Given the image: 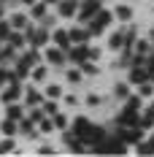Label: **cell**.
Here are the masks:
<instances>
[{
	"instance_id": "obj_1",
	"label": "cell",
	"mask_w": 154,
	"mask_h": 157,
	"mask_svg": "<svg viewBox=\"0 0 154 157\" xmlns=\"http://www.w3.org/2000/svg\"><path fill=\"white\" fill-rule=\"evenodd\" d=\"M73 136H76L81 144H92V149H97L103 138H106V133H103V127L92 125L87 117H76L73 119Z\"/></svg>"
},
{
	"instance_id": "obj_2",
	"label": "cell",
	"mask_w": 154,
	"mask_h": 157,
	"mask_svg": "<svg viewBox=\"0 0 154 157\" xmlns=\"http://www.w3.org/2000/svg\"><path fill=\"white\" fill-rule=\"evenodd\" d=\"M111 19H114V14H111V11H106V8H100V11H97V14L87 22V27H89V33H92V35H100V33L111 25Z\"/></svg>"
},
{
	"instance_id": "obj_3",
	"label": "cell",
	"mask_w": 154,
	"mask_h": 157,
	"mask_svg": "<svg viewBox=\"0 0 154 157\" xmlns=\"http://www.w3.org/2000/svg\"><path fill=\"white\" fill-rule=\"evenodd\" d=\"M24 35H27V41H30V46L35 49H41V46H46L49 44V30L46 27H24Z\"/></svg>"
},
{
	"instance_id": "obj_4",
	"label": "cell",
	"mask_w": 154,
	"mask_h": 157,
	"mask_svg": "<svg viewBox=\"0 0 154 157\" xmlns=\"http://www.w3.org/2000/svg\"><path fill=\"white\" fill-rule=\"evenodd\" d=\"M97 11H100V0H84V3L78 6L76 14H78V19H81V22H89Z\"/></svg>"
},
{
	"instance_id": "obj_5",
	"label": "cell",
	"mask_w": 154,
	"mask_h": 157,
	"mask_svg": "<svg viewBox=\"0 0 154 157\" xmlns=\"http://www.w3.org/2000/svg\"><path fill=\"white\" fill-rule=\"evenodd\" d=\"M68 57H70V63L81 65L84 60H89V46L87 44H73V46L68 49Z\"/></svg>"
},
{
	"instance_id": "obj_6",
	"label": "cell",
	"mask_w": 154,
	"mask_h": 157,
	"mask_svg": "<svg viewBox=\"0 0 154 157\" xmlns=\"http://www.w3.org/2000/svg\"><path fill=\"white\" fill-rule=\"evenodd\" d=\"M119 138H122L124 144H138L141 138H143V130H141V127H122V130H119Z\"/></svg>"
},
{
	"instance_id": "obj_7",
	"label": "cell",
	"mask_w": 154,
	"mask_h": 157,
	"mask_svg": "<svg viewBox=\"0 0 154 157\" xmlns=\"http://www.w3.org/2000/svg\"><path fill=\"white\" fill-rule=\"evenodd\" d=\"M68 35H70V44H87L92 38L89 27H73V30H68Z\"/></svg>"
},
{
	"instance_id": "obj_8",
	"label": "cell",
	"mask_w": 154,
	"mask_h": 157,
	"mask_svg": "<svg viewBox=\"0 0 154 157\" xmlns=\"http://www.w3.org/2000/svg\"><path fill=\"white\" fill-rule=\"evenodd\" d=\"M49 38L54 41V46L65 49V52H68V49L73 46V44H70V35H68V30H54V33H51V35H49Z\"/></svg>"
},
{
	"instance_id": "obj_9",
	"label": "cell",
	"mask_w": 154,
	"mask_h": 157,
	"mask_svg": "<svg viewBox=\"0 0 154 157\" xmlns=\"http://www.w3.org/2000/svg\"><path fill=\"white\" fill-rule=\"evenodd\" d=\"M46 60L51 65H62L65 60H68V52L60 49V46H51V49H46Z\"/></svg>"
},
{
	"instance_id": "obj_10",
	"label": "cell",
	"mask_w": 154,
	"mask_h": 157,
	"mask_svg": "<svg viewBox=\"0 0 154 157\" xmlns=\"http://www.w3.org/2000/svg\"><path fill=\"white\" fill-rule=\"evenodd\" d=\"M57 8H60V16H76L78 0H57Z\"/></svg>"
},
{
	"instance_id": "obj_11",
	"label": "cell",
	"mask_w": 154,
	"mask_h": 157,
	"mask_svg": "<svg viewBox=\"0 0 154 157\" xmlns=\"http://www.w3.org/2000/svg\"><path fill=\"white\" fill-rule=\"evenodd\" d=\"M130 81H133V84H143V81H149V71H146L143 65H133V71H130Z\"/></svg>"
},
{
	"instance_id": "obj_12",
	"label": "cell",
	"mask_w": 154,
	"mask_h": 157,
	"mask_svg": "<svg viewBox=\"0 0 154 157\" xmlns=\"http://www.w3.org/2000/svg\"><path fill=\"white\" fill-rule=\"evenodd\" d=\"M19 95H22V87H19V81H8V90L3 92V103H14Z\"/></svg>"
},
{
	"instance_id": "obj_13",
	"label": "cell",
	"mask_w": 154,
	"mask_h": 157,
	"mask_svg": "<svg viewBox=\"0 0 154 157\" xmlns=\"http://www.w3.org/2000/svg\"><path fill=\"white\" fill-rule=\"evenodd\" d=\"M138 127H141V130H152V127H154V111L152 109H146V111H141V114H138Z\"/></svg>"
},
{
	"instance_id": "obj_14",
	"label": "cell",
	"mask_w": 154,
	"mask_h": 157,
	"mask_svg": "<svg viewBox=\"0 0 154 157\" xmlns=\"http://www.w3.org/2000/svg\"><path fill=\"white\" fill-rule=\"evenodd\" d=\"M46 0H41V3H38V0H35V3H32L30 6V16L32 19H43V16H46Z\"/></svg>"
},
{
	"instance_id": "obj_15",
	"label": "cell",
	"mask_w": 154,
	"mask_h": 157,
	"mask_svg": "<svg viewBox=\"0 0 154 157\" xmlns=\"http://www.w3.org/2000/svg\"><path fill=\"white\" fill-rule=\"evenodd\" d=\"M24 103H27V106H41V103H43V95L38 92V90H27V92H24Z\"/></svg>"
},
{
	"instance_id": "obj_16",
	"label": "cell",
	"mask_w": 154,
	"mask_h": 157,
	"mask_svg": "<svg viewBox=\"0 0 154 157\" xmlns=\"http://www.w3.org/2000/svg\"><path fill=\"white\" fill-rule=\"evenodd\" d=\"M8 25H11V30H24V27H27L30 22H27V16H24V14H14Z\"/></svg>"
},
{
	"instance_id": "obj_17",
	"label": "cell",
	"mask_w": 154,
	"mask_h": 157,
	"mask_svg": "<svg viewBox=\"0 0 154 157\" xmlns=\"http://www.w3.org/2000/svg\"><path fill=\"white\" fill-rule=\"evenodd\" d=\"M114 16H116V19H122V22H130V19H133V8H130V6H116V11H114Z\"/></svg>"
},
{
	"instance_id": "obj_18",
	"label": "cell",
	"mask_w": 154,
	"mask_h": 157,
	"mask_svg": "<svg viewBox=\"0 0 154 157\" xmlns=\"http://www.w3.org/2000/svg\"><path fill=\"white\" fill-rule=\"evenodd\" d=\"M138 155H154V136L146 138V141H143V138L138 141Z\"/></svg>"
},
{
	"instance_id": "obj_19",
	"label": "cell",
	"mask_w": 154,
	"mask_h": 157,
	"mask_svg": "<svg viewBox=\"0 0 154 157\" xmlns=\"http://www.w3.org/2000/svg\"><path fill=\"white\" fill-rule=\"evenodd\" d=\"M0 130H3V136H16L19 125H16V119H8V117H6V122L0 125Z\"/></svg>"
},
{
	"instance_id": "obj_20",
	"label": "cell",
	"mask_w": 154,
	"mask_h": 157,
	"mask_svg": "<svg viewBox=\"0 0 154 157\" xmlns=\"http://www.w3.org/2000/svg\"><path fill=\"white\" fill-rule=\"evenodd\" d=\"M46 73H49V71L43 68V65H32V68H30V78H32V81H43Z\"/></svg>"
},
{
	"instance_id": "obj_21",
	"label": "cell",
	"mask_w": 154,
	"mask_h": 157,
	"mask_svg": "<svg viewBox=\"0 0 154 157\" xmlns=\"http://www.w3.org/2000/svg\"><path fill=\"white\" fill-rule=\"evenodd\" d=\"M24 41H27V38H24V35H22L19 30H14L11 35H8V44H11L14 49H22V46H24Z\"/></svg>"
},
{
	"instance_id": "obj_22",
	"label": "cell",
	"mask_w": 154,
	"mask_h": 157,
	"mask_svg": "<svg viewBox=\"0 0 154 157\" xmlns=\"http://www.w3.org/2000/svg\"><path fill=\"white\" fill-rule=\"evenodd\" d=\"M108 46H111V49H124V30L114 33V35H111V41H108Z\"/></svg>"
},
{
	"instance_id": "obj_23",
	"label": "cell",
	"mask_w": 154,
	"mask_h": 157,
	"mask_svg": "<svg viewBox=\"0 0 154 157\" xmlns=\"http://www.w3.org/2000/svg\"><path fill=\"white\" fill-rule=\"evenodd\" d=\"M6 106H8V109H6V117L19 122V119H22V106H14V103H6Z\"/></svg>"
},
{
	"instance_id": "obj_24",
	"label": "cell",
	"mask_w": 154,
	"mask_h": 157,
	"mask_svg": "<svg viewBox=\"0 0 154 157\" xmlns=\"http://www.w3.org/2000/svg\"><path fill=\"white\" fill-rule=\"evenodd\" d=\"M51 122H54V130H68V117H65V114H60V111L51 117Z\"/></svg>"
},
{
	"instance_id": "obj_25",
	"label": "cell",
	"mask_w": 154,
	"mask_h": 157,
	"mask_svg": "<svg viewBox=\"0 0 154 157\" xmlns=\"http://www.w3.org/2000/svg\"><path fill=\"white\" fill-rule=\"evenodd\" d=\"M41 111H43L46 117H54V114H57V100H51V98L43 100V103H41Z\"/></svg>"
},
{
	"instance_id": "obj_26",
	"label": "cell",
	"mask_w": 154,
	"mask_h": 157,
	"mask_svg": "<svg viewBox=\"0 0 154 157\" xmlns=\"http://www.w3.org/2000/svg\"><path fill=\"white\" fill-rule=\"evenodd\" d=\"M14 149H16V144H14L11 136H6V138L0 141V155H8V152H14Z\"/></svg>"
},
{
	"instance_id": "obj_27",
	"label": "cell",
	"mask_w": 154,
	"mask_h": 157,
	"mask_svg": "<svg viewBox=\"0 0 154 157\" xmlns=\"http://www.w3.org/2000/svg\"><path fill=\"white\" fill-rule=\"evenodd\" d=\"M35 125H38V130H41V133H51V130H54V122H51L49 117H41Z\"/></svg>"
},
{
	"instance_id": "obj_28",
	"label": "cell",
	"mask_w": 154,
	"mask_h": 157,
	"mask_svg": "<svg viewBox=\"0 0 154 157\" xmlns=\"http://www.w3.org/2000/svg\"><path fill=\"white\" fill-rule=\"evenodd\" d=\"M138 87H141V98L154 95V84H152V81H143V84H138Z\"/></svg>"
},
{
	"instance_id": "obj_29",
	"label": "cell",
	"mask_w": 154,
	"mask_h": 157,
	"mask_svg": "<svg viewBox=\"0 0 154 157\" xmlns=\"http://www.w3.org/2000/svg\"><path fill=\"white\" fill-rule=\"evenodd\" d=\"M152 46H149V41H135V54H149Z\"/></svg>"
},
{
	"instance_id": "obj_30",
	"label": "cell",
	"mask_w": 154,
	"mask_h": 157,
	"mask_svg": "<svg viewBox=\"0 0 154 157\" xmlns=\"http://www.w3.org/2000/svg\"><path fill=\"white\" fill-rule=\"evenodd\" d=\"M143 68L149 71V78H152V73H154V52H149V54H146V60H143Z\"/></svg>"
},
{
	"instance_id": "obj_31",
	"label": "cell",
	"mask_w": 154,
	"mask_h": 157,
	"mask_svg": "<svg viewBox=\"0 0 154 157\" xmlns=\"http://www.w3.org/2000/svg\"><path fill=\"white\" fill-rule=\"evenodd\" d=\"M62 95V90H60V84H51V87H49L46 90V98H51V100H57V98H60Z\"/></svg>"
},
{
	"instance_id": "obj_32",
	"label": "cell",
	"mask_w": 154,
	"mask_h": 157,
	"mask_svg": "<svg viewBox=\"0 0 154 157\" xmlns=\"http://www.w3.org/2000/svg\"><path fill=\"white\" fill-rule=\"evenodd\" d=\"M8 35H11V25L8 22H0V41H8Z\"/></svg>"
},
{
	"instance_id": "obj_33",
	"label": "cell",
	"mask_w": 154,
	"mask_h": 157,
	"mask_svg": "<svg viewBox=\"0 0 154 157\" xmlns=\"http://www.w3.org/2000/svg\"><path fill=\"white\" fill-rule=\"evenodd\" d=\"M114 92H116V98H127V95H130V90H127V84H116V90H114Z\"/></svg>"
},
{
	"instance_id": "obj_34",
	"label": "cell",
	"mask_w": 154,
	"mask_h": 157,
	"mask_svg": "<svg viewBox=\"0 0 154 157\" xmlns=\"http://www.w3.org/2000/svg\"><path fill=\"white\" fill-rule=\"evenodd\" d=\"M8 81H11V73H8L6 68H0V87H3V84H8Z\"/></svg>"
},
{
	"instance_id": "obj_35",
	"label": "cell",
	"mask_w": 154,
	"mask_h": 157,
	"mask_svg": "<svg viewBox=\"0 0 154 157\" xmlns=\"http://www.w3.org/2000/svg\"><path fill=\"white\" fill-rule=\"evenodd\" d=\"M68 81L78 84V81H81V71H70V73H68Z\"/></svg>"
},
{
	"instance_id": "obj_36",
	"label": "cell",
	"mask_w": 154,
	"mask_h": 157,
	"mask_svg": "<svg viewBox=\"0 0 154 157\" xmlns=\"http://www.w3.org/2000/svg\"><path fill=\"white\" fill-rule=\"evenodd\" d=\"M87 103H89V106H100V98H97V95H89Z\"/></svg>"
},
{
	"instance_id": "obj_37",
	"label": "cell",
	"mask_w": 154,
	"mask_h": 157,
	"mask_svg": "<svg viewBox=\"0 0 154 157\" xmlns=\"http://www.w3.org/2000/svg\"><path fill=\"white\" fill-rule=\"evenodd\" d=\"M65 103H68V106H76L78 98H76V95H68V98H65Z\"/></svg>"
},
{
	"instance_id": "obj_38",
	"label": "cell",
	"mask_w": 154,
	"mask_h": 157,
	"mask_svg": "<svg viewBox=\"0 0 154 157\" xmlns=\"http://www.w3.org/2000/svg\"><path fill=\"white\" fill-rule=\"evenodd\" d=\"M38 155H54V149H51V146H41V149H38Z\"/></svg>"
},
{
	"instance_id": "obj_39",
	"label": "cell",
	"mask_w": 154,
	"mask_h": 157,
	"mask_svg": "<svg viewBox=\"0 0 154 157\" xmlns=\"http://www.w3.org/2000/svg\"><path fill=\"white\" fill-rule=\"evenodd\" d=\"M22 3H24V6H32V3H35V0H22Z\"/></svg>"
},
{
	"instance_id": "obj_40",
	"label": "cell",
	"mask_w": 154,
	"mask_h": 157,
	"mask_svg": "<svg viewBox=\"0 0 154 157\" xmlns=\"http://www.w3.org/2000/svg\"><path fill=\"white\" fill-rule=\"evenodd\" d=\"M46 3H57V0H46Z\"/></svg>"
},
{
	"instance_id": "obj_41",
	"label": "cell",
	"mask_w": 154,
	"mask_h": 157,
	"mask_svg": "<svg viewBox=\"0 0 154 157\" xmlns=\"http://www.w3.org/2000/svg\"><path fill=\"white\" fill-rule=\"evenodd\" d=\"M149 109H152V111H154V103H152V106H149Z\"/></svg>"
},
{
	"instance_id": "obj_42",
	"label": "cell",
	"mask_w": 154,
	"mask_h": 157,
	"mask_svg": "<svg viewBox=\"0 0 154 157\" xmlns=\"http://www.w3.org/2000/svg\"><path fill=\"white\" fill-rule=\"evenodd\" d=\"M152 38H154V30H152Z\"/></svg>"
},
{
	"instance_id": "obj_43",
	"label": "cell",
	"mask_w": 154,
	"mask_h": 157,
	"mask_svg": "<svg viewBox=\"0 0 154 157\" xmlns=\"http://www.w3.org/2000/svg\"><path fill=\"white\" fill-rule=\"evenodd\" d=\"M152 78H154V73H152ZM152 84H154V81H152Z\"/></svg>"
}]
</instances>
